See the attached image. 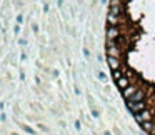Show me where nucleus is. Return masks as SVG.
<instances>
[{"label": "nucleus", "instance_id": "11", "mask_svg": "<svg viewBox=\"0 0 155 135\" xmlns=\"http://www.w3.org/2000/svg\"><path fill=\"white\" fill-rule=\"evenodd\" d=\"M108 14H112V15H120L122 14V7L120 5H114V7H110V12Z\"/></svg>", "mask_w": 155, "mask_h": 135}, {"label": "nucleus", "instance_id": "1", "mask_svg": "<svg viewBox=\"0 0 155 135\" xmlns=\"http://www.w3.org/2000/svg\"><path fill=\"white\" fill-rule=\"evenodd\" d=\"M107 55L120 57V47H118L117 40H107Z\"/></svg>", "mask_w": 155, "mask_h": 135}, {"label": "nucleus", "instance_id": "14", "mask_svg": "<svg viewBox=\"0 0 155 135\" xmlns=\"http://www.w3.org/2000/svg\"><path fill=\"white\" fill-rule=\"evenodd\" d=\"M98 78H100V80H105L107 77H105V74H102V72H100V74H98Z\"/></svg>", "mask_w": 155, "mask_h": 135}, {"label": "nucleus", "instance_id": "15", "mask_svg": "<svg viewBox=\"0 0 155 135\" xmlns=\"http://www.w3.org/2000/svg\"><path fill=\"white\" fill-rule=\"evenodd\" d=\"M17 22H18V24H22V22H24V18H22V15H18V17H17Z\"/></svg>", "mask_w": 155, "mask_h": 135}, {"label": "nucleus", "instance_id": "8", "mask_svg": "<svg viewBox=\"0 0 155 135\" xmlns=\"http://www.w3.org/2000/svg\"><path fill=\"white\" fill-rule=\"evenodd\" d=\"M117 87L120 88L122 92H124L127 87H130V80H128L127 77H122V78H118V80H117Z\"/></svg>", "mask_w": 155, "mask_h": 135}, {"label": "nucleus", "instance_id": "2", "mask_svg": "<svg viewBox=\"0 0 155 135\" xmlns=\"http://www.w3.org/2000/svg\"><path fill=\"white\" fill-rule=\"evenodd\" d=\"M127 107H128V110H130L134 115H137V114H140V112L147 110V105H145L143 102H137V104H130V102H127Z\"/></svg>", "mask_w": 155, "mask_h": 135}, {"label": "nucleus", "instance_id": "13", "mask_svg": "<svg viewBox=\"0 0 155 135\" xmlns=\"http://www.w3.org/2000/svg\"><path fill=\"white\" fill-rule=\"evenodd\" d=\"M114 5H120V0H110V7H114Z\"/></svg>", "mask_w": 155, "mask_h": 135}, {"label": "nucleus", "instance_id": "16", "mask_svg": "<svg viewBox=\"0 0 155 135\" xmlns=\"http://www.w3.org/2000/svg\"><path fill=\"white\" fill-rule=\"evenodd\" d=\"M153 135H155V133H153Z\"/></svg>", "mask_w": 155, "mask_h": 135}, {"label": "nucleus", "instance_id": "10", "mask_svg": "<svg viewBox=\"0 0 155 135\" xmlns=\"http://www.w3.org/2000/svg\"><path fill=\"white\" fill-rule=\"evenodd\" d=\"M107 22H108V25H114V27H117V24H118V15L108 14V15H107Z\"/></svg>", "mask_w": 155, "mask_h": 135}, {"label": "nucleus", "instance_id": "9", "mask_svg": "<svg viewBox=\"0 0 155 135\" xmlns=\"http://www.w3.org/2000/svg\"><path fill=\"white\" fill-rule=\"evenodd\" d=\"M137 90H138V88L135 87V85H130V87H127L124 92H122V95H124V97H125V100H127V98H128V97H132V95H134Z\"/></svg>", "mask_w": 155, "mask_h": 135}, {"label": "nucleus", "instance_id": "6", "mask_svg": "<svg viewBox=\"0 0 155 135\" xmlns=\"http://www.w3.org/2000/svg\"><path fill=\"white\" fill-rule=\"evenodd\" d=\"M143 92L142 90H137L135 92L134 95H132V97H128L127 98V102H130V104H137V102H143Z\"/></svg>", "mask_w": 155, "mask_h": 135}, {"label": "nucleus", "instance_id": "7", "mask_svg": "<svg viewBox=\"0 0 155 135\" xmlns=\"http://www.w3.org/2000/svg\"><path fill=\"white\" fill-rule=\"evenodd\" d=\"M142 125V130H145L147 133H152L153 135L155 133V122H143V123H140Z\"/></svg>", "mask_w": 155, "mask_h": 135}, {"label": "nucleus", "instance_id": "3", "mask_svg": "<svg viewBox=\"0 0 155 135\" xmlns=\"http://www.w3.org/2000/svg\"><path fill=\"white\" fill-rule=\"evenodd\" d=\"M118 37H120V30H118L117 27H114V25H108V28H107V40H117Z\"/></svg>", "mask_w": 155, "mask_h": 135}, {"label": "nucleus", "instance_id": "5", "mask_svg": "<svg viewBox=\"0 0 155 135\" xmlns=\"http://www.w3.org/2000/svg\"><path fill=\"white\" fill-rule=\"evenodd\" d=\"M107 64H108V67H110L112 70L120 68V60H118V57H110V55H107Z\"/></svg>", "mask_w": 155, "mask_h": 135}, {"label": "nucleus", "instance_id": "12", "mask_svg": "<svg viewBox=\"0 0 155 135\" xmlns=\"http://www.w3.org/2000/svg\"><path fill=\"white\" fill-rule=\"evenodd\" d=\"M124 75H122V72H120V68H117V70H112V78H114L115 82L118 80V78H122Z\"/></svg>", "mask_w": 155, "mask_h": 135}, {"label": "nucleus", "instance_id": "4", "mask_svg": "<svg viewBox=\"0 0 155 135\" xmlns=\"http://www.w3.org/2000/svg\"><path fill=\"white\" fill-rule=\"evenodd\" d=\"M135 118H137L140 123H143V122H150L152 120V112L150 110H143V112H140V114L135 115Z\"/></svg>", "mask_w": 155, "mask_h": 135}]
</instances>
